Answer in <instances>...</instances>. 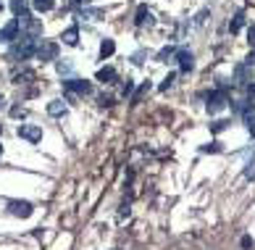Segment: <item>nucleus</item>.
<instances>
[{
  "mask_svg": "<svg viewBox=\"0 0 255 250\" xmlns=\"http://www.w3.org/2000/svg\"><path fill=\"white\" fill-rule=\"evenodd\" d=\"M34 50H37L34 40L24 34V37H18V40L11 45V61H26V58H32V55H34Z\"/></svg>",
  "mask_w": 255,
  "mask_h": 250,
  "instance_id": "f257e3e1",
  "label": "nucleus"
},
{
  "mask_svg": "<svg viewBox=\"0 0 255 250\" xmlns=\"http://www.w3.org/2000/svg\"><path fill=\"white\" fill-rule=\"evenodd\" d=\"M34 55H37V58H40L42 63H45V61H55V58H58V42H53V40H42L40 45H37Z\"/></svg>",
  "mask_w": 255,
  "mask_h": 250,
  "instance_id": "f03ea898",
  "label": "nucleus"
},
{
  "mask_svg": "<svg viewBox=\"0 0 255 250\" xmlns=\"http://www.w3.org/2000/svg\"><path fill=\"white\" fill-rule=\"evenodd\" d=\"M63 87L69 95H90L92 92V84L87 79H66Z\"/></svg>",
  "mask_w": 255,
  "mask_h": 250,
  "instance_id": "7ed1b4c3",
  "label": "nucleus"
},
{
  "mask_svg": "<svg viewBox=\"0 0 255 250\" xmlns=\"http://www.w3.org/2000/svg\"><path fill=\"white\" fill-rule=\"evenodd\" d=\"M8 211H11L13 216H18V219H29L34 214L29 200H11V203H8Z\"/></svg>",
  "mask_w": 255,
  "mask_h": 250,
  "instance_id": "20e7f679",
  "label": "nucleus"
},
{
  "mask_svg": "<svg viewBox=\"0 0 255 250\" xmlns=\"http://www.w3.org/2000/svg\"><path fill=\"white\" fill-rule=\"evenodd\" d=\"M16 132H18V137L26 140V142H40L42 140V129L37 127V124H21Z\"/></svg>",
  "mask_w": 255,
  "mask_h": 250,
  "instance_id": "39448f33",
  "label": "nucleus"
},
{
  "mask_svg": "<svg viewBox=\"0 0 255 250\" xmlns=\"http://www.w3.org/2000/svg\"><path fill=\"white\" fill-rule=\"evenodd\" d=\"M226 103H229L226 92H224V90H216V92H211V98H208V111H211V113H219V111L226 108Z\"/></svg>",
  "mask_w": 255,
  "mask_h": 250,
  "instance_id": "423d86ee",
  "label": "nucleus"
},
{
  "mask_svg": "<svg viewBox=\"0 0 255 250\" xmlns=\"http://www.w3.org/2000/svg\"><path fill=\"white\" fill-rule=\"evenodd\" d=\"M18 29H21V26H18V18H11V21L0 29V42H16L18 40Z\"/></svg>",
  "mask_w": 255,
  "mask_h": 250,
  "instance_id": "0eeeda50",
  "label": "nucleus"
},
{
  "mask_svg": "<svg viewBox=\"0 0 255 250\" xmlns=\"http://www.w3.org/2000/svg\"><path fill=\"white\" fill-rule=\"evenodd\" d=\"M234 79H237V84H242V87H248L253 82V69L248 63H237L234 66Z\"/></svg>",
  "mask_w": 255,
  "mask_h": 250,
  "instance_id": "6e6552de",
  "label": "nucleus"
},
{
  "mask_svg": "<svg viewBox=\"0 0 255 250\" xmlns=\"http://www.w3.org/2000/svg\"><path fill=\"white\" fill-rule=\"evenodd\" d=\"M134 24H137V26H153V24H155L153 11H150L147 5H139L137 13H134Z\"/></svg>",
  "mask_w": 255,
  "mask_h": 250,
  "instance_id": "1a4fd4ad",
  "label": "nucleus"
},
{
  "mask_svg": "<svg viewBox=\"0 0 255 250\" xmlns=\"http://www.w3.org/2000/svg\"><path fill=\"white\" fill-rule=\"evenodd\" d=\"M176 63H179V69H182V71H192L195 55L190 50H176Z\"/></svg>",
  "mask_w": 255,
  "mask_h": 250,
  "instance_id": "9d476101",
  "label": "nucleus"
},
{
  "mask_svg": "<svg viewBox=\"0 0 255 250\" xmlns=\"http://www.w3.org/2000/svg\"><path fill=\"white\" fill-rule=\"evenodd\" d=\"M11 11L16 18H24V16H29V3L26 0H11Z\"/></svg>",
  "mask_w": 255,
  "mask_h": 250,
  "instance_id": "9b49d317",
  "label": "nucleus"
},
{
  "mask_svg": "<svg viewBox=\"0 0 255 250\" xmlns=\"http://www.w3.org/2000/svg\"><path fill=\"white\" fill-rule=\"evenodd\" d=\"M61 40H63V45H79V29L77 26H69V29H63V34H61Z\"/></svg>",
  "mask_w": 255,
  "mask_h": 250,
  "instance_id": "f8f14e48",
  "label": "nucleus"
},
{
  "mask_svg": "<svg viewBox=\"0 0 255 250\" xmlns=\"http://www.w3.org/2000/svg\"><path fill=\"white\" fill-rule=\"evenodd\" d=\"M98 82H116V69L113 66H103V69H98Z\"/></svg>",
  "mask_w": 255,
  "mask_h": 250,
  "instance_id": "ddd939ff",
  "label": "nucleus"
},
{
  "mask_svg": "<svg viewBox=\"0 0 255 250\" xmlns=\"http://www.w3.org/2000/svg\"><path fill=\"white\" fill-rule=\"evenodd\" d=\"M113 53H116V42H113V40H103L100 42V58L106 61V58H111Z\"/></svg>",
  "mask_w": 255,
  "mask_h": 250,
  "instance_id": "4468645a",
  "label": "nucleus"
},
{
  "mask_svg": "<svg viewBox=\"0 0 255 250\" xmlns=\"http://www.w3.org/2000/svg\"><path fill=\"white\" fill-rule=\"evenodd\" d=\"M48 113H50V116H63V113H66V103L63 100H50L48 103Z\"/></svg>",
  "mask_w": 255,
  "mask_h": 250,
  "instance_id": "2eb2a0df",
  "label": "nucleus"
},
{
  "mask_svg": "<svg viewBox=\"0 0 255 250\" xmlns=\"http://www.w3.org/2000/svg\"><path fill=\"white\" fill-rule=\"evenodd\" d=\"M242 24H245V13L237 11V13H234V18H232V24H229V32H232V34H237V32L242 29Z\"/></svg>",
  "mask_w": 255,
  "mask_h": 250,
  "instance_id": "dca6fc26",
  "label": "nucleus"
},
{
  "mask_svg": "<svg viewBox=\"0 0 255 250\" xmlns=\"http://www.w3.org/2000/svg\"><path fill=\"white\" fill-rule=\"evenodd\" d=\"M32 5H34V11H53L55 8V0H32Z\"/></svg>",
  "mask_w": 255,
  "mask_h": 250,
  "instance_id": "f3484780",
  "label": "nucleus"
},
{
  "mask_svg": "<svg viewBox=\"0 0 255 250\" xmlns=\"http://www.w3.org/2000/svg\"><path fill=\"white\" fill-rule=\"evenodd\" d=\"M150 87H153V84H150V82H145V84H142V87H139V90H137L134 95H131V103H139V100H142V98H145V95L150 92Z\"/></svg>",
  "mask_w": 255,
  "mask_h": 250,
  "instance_id": "a211bd4d",
  "label": "nucleus"
},
{
  "mask_svg": "<svg viewBox=\"0 0 255 250\" xmlns=\"http://www.w3.org/2000/svg\"><path fill=\"white\" fill-rule=\"evenodd\" d=\"M245 124H248V129H250V134L255 137V108L253 111H248L245 113Z\"/></svg>",
  "mask_w": 255,
  "mask_h": 250,
  "instance_id": "6ab92c4d",
  "label": "nucleus"
},
{
  "mask_svg": "<svg viewBox=\"0 0 255 250\" xmlns=\"http://www.w3.org/2000/svg\"><path fill=\"white\" fill-rule=\"evenodd\" d=\"M55 69H58V74H71V71H74V66H71L69 61L63 58V61H58V63H55Z\"/></svg>",
  "mask_w": 255,
  "mask_h": 250,
  "instance_id": "aec40b11",
  "label": "nucleus"
},
{
  "mask_svg": "<svg viewBox=\"0 0 255 250\" xmlns=\"http://www.w3.org/2000/svg\"><path fill=\"white\" fill-rule=\"evenodd\" d=\"M245 179H255V161H248V166H245Z\"/></svg>",
  "mask_w": 255,
  "mask_h": 250,
  "instance_id": "412c9836",
  "label": "nucleus"
},
{
  "mask_svg": "<svg viewBox=\"0 0 255 250\" xmlns=\"http://www.w3.org/2000/svg\"><path fill=\"white\" fill-rule=\"evenodd\" d=\"M168 55H176V50H174V47H171V45H168V47H163V50H160V53H158V61H166V58H168Z\"/></svg>",
  "mask_w": 255,
  "mask_h": 250,
  "instance_id": "4be33fe9",
  "label": "nucleus"
},
{
  "mask_svg": "<svg viewBox=\"0 0 255 250\" xmlns=\"http://www.w3.org/2000/svg\"><path fill=\"white\" fill-rule=\"evenodd\" d=\"M11 116H13V119H24V116H26V108H21V105H13V108H11Z\"/></svg>",
  "mask_w": 255,
  "mask_h": 250,
  "instance_id": "5701e85b",
  "label": "nucleus"
},
{
  "mask_svg": "<svg viewBox=\"0 0 255 250\" xmlns=\"http://www.w3.org/2000/svg\"><path fill=\"white\" fill-rule=\"evenodd\" d=\"M174 82H176V74H168V76H166V79H163V82H160V90H168V87H171V84H174Z\"/></svg>",
  "mask_w": 255,
  "mask_h": 250,
  "instance_id": "b1692460",
  "label": "nucleus"
},
{
  "mask_svg": "<svg viewBox=\"0 0 255 250\" xmlns=\"http://www.w3.org/2000/svg\"><path fill=\"white\" fill-rule=\"evenodd\" d=\"M203 153H221L219 142H211V145H203Z\"/></svg>",
  "mask_w": 255,
  "mask_h": 250,
  "instance_id": "393cba45",
  "label": "nucleus"
},
{
  "mask_svg": "<svg viewBox=\"0 0 255 250\" xmlns=\"http://www.w3.org/2000/svg\"><path fill=\"white\" fill-rule=\"evenodd\" d=\"M226 127H229V121H213V124H211L213 132H221V129H226Z\"/></svg>",
  "mask_w": 255,
  "mask_h": 250,
  "instance_id": "a878e982",
  "label": "nucleus"
},
{
  "mask_svg": "<svg viewBox=\"0 0 255 250\" xmlns=\"http://www.w3.org/2000/svg\"><path fill=\"white\" fill-rule=\"evenodd\" d=\"M121 92H124V95H131V92H134V82H131V79H127V84L121 87Z\"/></svg>",
  "mask_w": 255,
  "mask_h": 250,
  "instance_id": "bb28decb",
  "label": "nucleus"
},
{
  "mask_svg": "<svg viewBox=\"0 0 255 250\" xmlns=\"http://www.w3.org/2000/svg\"><path fill=\"white\" fill-rule=\"evenodd\" d=\"M253 245H255V243H253V237H242V248H245V250H250Z\"/></svg>",
  "mask_w": 255,
  "mask_h": 250,
  "instance_id": "cd10ccee",
  "label": "nucleus"
},
{
  "mask_svg": "<svg viewBox=\"0 0 255 250\" xmlns=\"http://www.w3.org/2000/svg\"><path fill=\"white\" fill-rule=\"evenodd\" d=\"M100 105H113V98L111 95H100Z\"/></svg>",
  "mask_w": 255,
  "mask_h": 250,
  "instance_id": "c85d7f7f",
  "label": "nucleus"
},
{
  "mask_svg": "<svg viewBox=\"0 0 255 250\" xmlns=\"http://www.w3.org/2000/svg\"><path fill=\"white\" fill-rule=\"evenodd\" d=\"M245 63H248V66H250V69H253V66H255V50H253V53L248 55V61H245Z\"/></svg>",
  "mask_w": 255,
  "mask_h": 250,
  "instance_id": "c756f323",
  "label": "nucleus"
},
{
  "mask_svg": "<svg viewBox=\"0 0 255 250\" xmlns=\"http://www.w3.org/2000/svg\"><path fill=\"white\" fill-rule=\"evenodd\" d=\"M205 16H208V11H200V13H197V18H195V21H197V24H203V21H205Z\"/></svg>",
  "mask_w": 255,
  "mask_h": 250,
  "instance_id": "7c9ffc66",
  "label": "nucleus"
},
{
  "mask_svg": "<svg viewBox=\"0 0 255 250\" xmlns=\"http://www.w3.org/2000/svg\"><path fill=\"white\" fill-rule=\"evenodd\" d=\"M248 37H250V42L255 45V26H250V32H248Z\"/></svg>",
  "mask_w": 255,
  "mask_h": 250,
  "instance_id": "2f4dec72",
  "label": "nucleus"
},
{
  "mask_svg": "<svg viewBox=\"0 0 255 250\" xmlns=\"http://www.w3.org/2000/svg\"><path fill=\"white\" fill-rule=\"evenodd\" d=\"M71 3H77V5H82V3H90V0H71Z\"/></svg>",
  "mask_w": 255,
  "mask_h": 250,
  "instance_id": "473e14b6",
  "label": "nucleus"
},
{
  "mask_svg": "<svg viewBox=\"0 0 255 250\" xmlns=\"http://www.w3.org/2000/svg\"><path fill=\"white\" fill-rule=\"evenodd\" d=\"M3 105H5V100H3V98H0V108H3Z\"/></svg>",
  "mask_w": 255,
  "mask_h": 250,
  "instance_id": "72a5a7b5",
  "label": "nucleus"
},
{
  "mask_svg": "<svg viewBox=\"0 0 255 250\" xmlns=\"http://www.w3.org/2000/svg\"><path fill=\"white\" fill-rule=\"evenodd\" d=\"M0 156H3V145H0Z\"/></svg>",
  "mask_w": 255,
  "mask_h": 250,
  "instance_id": "f704fd0d",
  "label": "nucleus"
},
{
  "mask_svg": "<svg viewBox=\"0 0 255 250\" xmlns=\"http://www.w3.org/2000/svg\"><path fill=\"white\" fill-rule=\"evenodd\" d=\"M0 11H3V3H0Z\"/></svg>",
  "mask_w": 255,
  "mask_h": 250,
  "instance_id": "c9c22d12",
  "label": "nucleus"
},
{
  "mask_svg": "<svg viewBox=\"0 0 255 250\" xmlns=\"http://www.w3.org/2000/svg\"><path fill=\"white\" fill-rule=\"evenodd\" d=\"M0 132H3V127H0Z\"/></svg>",
  "mask_w": 255,
  "mask_h": 250,
  "instance_id": "e433bc0d",
  "label": "nucleus"
},
{
  "mask_svg": "<svg viewBox=\"0 0 255 250\" xmlns=\"http://www.w3.org/2000/svg\"><path fill=\"white\" fill-rule=\"evenodd\" d=\"M113 250H116V248H113Z\"/></svg>",
  "mask_w": 255,
  "mask_h": 250,
  "instance_id": "4c0bfd02",
  "label": "nucleus"
}]
</instances>
